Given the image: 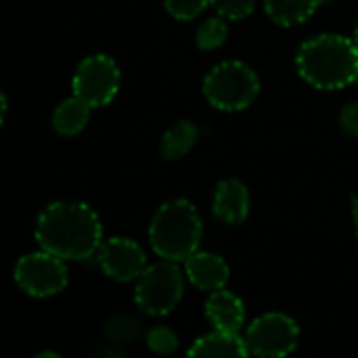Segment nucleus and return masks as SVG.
<instances>
[{
  "instance_id": "b1692460",
  "label": "nucleus",
  "mask_w": 358,
  "mask_h": 358,
  "mask_svg": "<svg viewBox=\"0 0 358 358\" xmlns=\"http://www.w3.org/2000/svg\"><path fill=\"white\" fill-rule=\"evenodd\" d=\"M352 40H355V44H357V48H358V25H357V29H355V38H352Z\"/></svg>"
},
{
  "instance_id": "f3484780",
  "label": "nucleus",
  "mask_w": 358,
  "mask_h": 358,
  "mask_svg": "<svg viewBox=\"0 0 358 358\" xmlns=\"http://www.w3.org/2000/svg\"><path fill=\"white\" fill-rule=\"evenodd\" d=\"M141 331H143V325L132 315H115L105 325V336L117 344H128V342L136 340L141 336Z\"/></svg>"
},
{
  "instance_id": "423d86ee",
  "label": "nucleus",
  "mask_w": 358,
  "mask_h": 358,
  "mask_svg": "<svg viewBox=\"0 0 358 358\" xmlns=\"http://www.w3.org/2000/svg\"><path fill=\"white\" fill-rule=\"evenodd\" d=\"M69 275L65 260L42 250L19 258L15 266V283L34 298H50L67 287Z\"/></svg>"
},
{
  "instance_id": "f8f14e48",
  "label": "nucleus",
  "mask_w": 358,
  "mask_h": 358,
  "mask_svg": "<svg viewBox=\"0 0 358 358\" xmlns=\"http://www.w3.org/2000/svg\"><path fill=\"white\" fill-rule=\"evenodd\" d=\"M206 317L214 325V329L239 334L245 323V306L229 289H216L210 292V298L206 302Z\"/></svg>"
},
{
  "instance_id": "9b49d317",
  "label": "nucleus",
  "mask_w": 358,
  "mask_h": 358,
  "mask_svg": "<svg viewBox=\"0 0 358 358\" xmlns=\"http://www.w3.org/2000/svg\"><path fill=\"white\" fill-rule=\"evenodd\" d=\"M187 279L201 292H216L229 283V264L212 252H195L185 260Z\"/></svg>"
},
{
  "instance_id": "ddd939ff",
  "label": "nucleus",
  "mask_w": 358,
  "mask_h": 358,
  "mask_svg": "<svg viewBox=\"0 0 358 358\" xmlns=\"http://www.w3.org/2000/svg\"><path fill=\"white\" fill-rule=\"evenodd\" d=\"M187 355L201 358H243L248 357L250 352H248V346H245V338H241L239 334L214 329L212 334L195 340Z\"/></svg>"
},
{
  "instance_id": "f03ea898",
  "label": "nucleus",
  "mask_w": 358,
  "mask_h": 358,
  "mask_svg": "<svg viewBox=\"0 0 358 358\" xmlns=\"http://www.w3.org/2000/svg\"><path fill=\"white\" fill-rule=\"evenodd\" d=\"M298 73L319 90H340L357 82L358 48L352 38L321 34L306 40L296 55Z\"/></svg>"
},
{
  "instance_id": "4be33fe9",
  "label": "nucleus",
  "mask_w": 358,
  "mask_h": 358,
  "mask_svg": "<svg viewBox=\"0 0 358 358\" xmlns=\"http://www.w3.org/2000/svg\"><path fill=\"white\" fill-rule=\"evenodd\" d=\"M340 126L348 136H358V103H348L340 111Z\"/></svg>"
},
{
  "instance_id": "9d476101",
  "label": "nucleus",
  "mask_w": 358,
  "mask_h": 358,
  "mask_svg": "<svg viewBox=\"0 0 358 358\" xmlns=\"http://www.w3.org/2000/svg\"><path fill=\"white\" fill-rule=\"evenodd\" d=\"M250 191L237 178H224L216 185L212 212L224 224L237 227L250 216Z\"/></svg>"
},
{
  "instance_id": "f257e3e1",
  "label": "nucleus",
  "mask_w": 358,
  "mask_h": 358,
  "mask_svg": "<svg viewBox=\"0 0 358 358\" xmlns=\"http://www.w3.org/2000/svg\"><path fill=\"white\" fill-rule=\"evenodd\" d=\"M36 241L63 260H88L99 254L103 227L92 208L80 201H55L36 222Z\"/></svg>"
},
{
  "instance_id": "412c9836",
  "label": "nucleus",
  "mask_w": 358,
  "mask_h": 358,
  "mask_svg": "<svg viewBox=\"0 0 358 358\" xmlns=\"http://www.w3.org/2000/svg\"><path fill=\"white\" fill-rule=\"evenodd\" d=\"M166 10L180 21H191L195 19L208 4H212V0H164Z\"/></svg>"
},
{
  "instance_id": "a211bd4d",
  "label": "nucleus",
  "mask_w": 358,
  "mask_h": 358,
  "mask_svg": "<svg viewBox=\"0 0 358 358\" xmlns=\"http://www.w3.org/2000/svg\"><path fill=\"white\" fill-rule=\"evenodd\" d=\"M227 38H229V25H227L224 17L208 19L197 29V46L201 50H216L224 44Z\"/></svg>"
},
{
  "instance_id": "0eeeda50",
  "label": "nucleus",
  "mask_w": 358,
  "mask_h": 358,
  "mask_svg": "<svg viewBox=\"0 0 358 358\" xmlns=\"http://www.w3.org/2000/svg\"><path fill=\"white\" fill-rule=\"evenodd\" d=\"M243 338L248 352L254 357H287L298 346L300 327L283 313H268L252 321Z\"/></svg>"
},
{
  "instance_id": "20e7f679",
  "label": "nucleus",
  "mask_w": 358,
  "mask_h": 358,
  "mask_svg": "<svg viewBox=\"0 0 358 358\" xmlns=\"http://www.w3.org/2000/svg\"><path fill=\"white\" fill-rule=\"evenodd\" d=\"M260 92L258 73L241 61H224L212 67L203 80L208 103L220 111H243Z\"/></svg>"
},
{
  "instance_id": "6e6552de",
  "label": "nucleus",
  "mask_w": 358,
  "mask_h": 358,
  "mask_svg": "<svg viewBox=\"0 0 358 358\" xmlns=\"http://www.w3.org/2000/svg\"><path fill=\"white\" fill-rule=\"evenodd\" d=\"M71 88L92 109L105 107L120 90V67L107 55H90L76 67Z\"/></svg>"
},
{
  "instance_id": "2eb2a0df",
  "label": "nucleus",
  "mask_w": 358,
  "mask_h": 358,
  "mask_svg": "<svg viewBox=\"0 0 358 358\" xmlns=\"http://www.w3.org/2000/svg\"><path fill=\"white\" fill-rule=\"evenodd\" d=\"M325 0H264L266 15L283 27H294L308 21Z\"/></svg>"
},
{
  "instance_id": "5701e85b",
  "label": "nucleus",
  "mask_w": 358,
  "mask_h": 358,
  "mask_svg": "<svg viewBox=\"0 0 358 358\" xmlns=\"http://www.w3.org/2000/svg\"><path fill=\"white\" fill-rule=\"evenodd\" d=\"M350 203H352V220H355V233H357V241H358V197L357 195L350 199Z\"/></svg>"
},
{
  "instance_id": "1a4fd4ad",
  "label": "nucleus",
  "mask_w": 358,
  "mask_h": 358,
  "mask_svg": "<svg viewBox=\"0 0 358 358\" xmlns=\"http://www.w3.org/2000/svg\"><path fill=\"white\" fill-rule=\"evenodd\" d=\"M101 271L120 283L136 281L147 268V256L143 248L128 237H113L105 241L96 254Z\"/></svg>"
},
{
  "instance_id": "aec40b11",
  "label": "nucleus",
  "mask_w": 358,
  "mask_h": 358,
  "mask_svg": "<svg viewBox=\"0 0 358 358\" xmlns=\"http://www.w3.org/2000/svg\"><path fill=\"white\" fill-rule=\"evenodd\" d=\"M212 6L220 17L231 21H241L254 13L256 0H212Z\"/></svg>"
},
{
  "instance_id": "7ed1b4c3",
  "label": "nucleus",
  "mask_w": 358,
  "mask_h": 358,
  "mask_svg": "<svg viewBox=\"0 0 358 358\" xmlns=\"http://www.w3.org/2000/svg\"><path fill=\"white\" fill-rule=\"evenodd\" d=\"M203 224L197 208L187 199H172L157 208L149 224L153 252L172 262H185L197 252Z\"/></svg>"
},
{
  "instance_id": "393cba45",
  "label": "nucleus",
  "mask_w": 358,
  "mask_h": 358,
  "mask_svg": "<svg viewBox=\"0 0 358 358\" xmlns=\"http://www.w3.org/2000/svg\"><path fill=\"white\" fill-rule=\"evenodd\" d=\"M357 84H358V73H357Z\"/></svg>"
},
{
  "instance_id": "39448f33",
  "label": "nucleus",
  "mask_w": 358,
  "mask_h": 358,
  "mask_svg": "<svg viewBox=\"0 0 358 358\" xmlns=\"http://www.w3.org/2000/svg\"><path fill=\"white\" fill-rule=\"evenodd\" d=\"M185 296V275L172 260H162L145 268L136 279L134 302L151 317L170 315Z\"/></svg>"
},
{
  "instance_id": "6ab92c4d",
  "label": "nucleus",
  "mask_w": 358,
  "mask_h": 358,
  "mask_svg": "<svg viewBox=\"0 0 358 358\" xmlns=\"http://www.w3.org/2000/svg\"><path fill=\"white\" fill-rule=\"evenodd\" d=\"M147 346L157 355H172L178 348V338L170 327H151L147 331Z\"/></svg>"
},
{
  "instance_id": "4468645a",
  "label": "nucleus",
  "mask_w": 358,
  "mask_h": 358,
  "mask_svg": "<svg viewBox=\"0 0 358 358\" xmlns=\"http://www.w3.org/2000/svg\"><path fill=\"white\" fill-rule=\"evenodd\" d=\"M90 109L92 107L86 101H82L80 96L73 94L71 99H65L55 107L50 124L57 134L76 136L86 128V124L90 120Z\"/></svg>"
},
{
  "instance_id": "dca6fc26",
  "label": "nucleus",
  "mask_w": 358,
  "mask_h": 358,
  "mask_svg": "<svg viewBox=\"0 0 358 358\" xmlns=\"http://www.w3.org/2000/svg\"><path fill=\"white\" fill-rule=\"evenodd\" d=\"M197 138H199V128L193 122H176L162 136L159 153L164 159L174 162V159L182 157L185 153H189L193 149V145L197 143Z\"/></svg>"
}]
</instances>
